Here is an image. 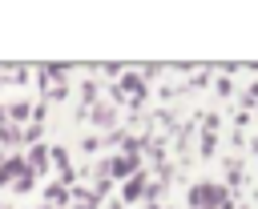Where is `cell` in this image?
<instances>
[{"instance_id":"1","label":"cell","mask_w":258,"mask_h":209,"mask_svg":"<svg viewBox=\"0 0 258 209\" xmlns=\"http://www.w3.org/2000/svg\"><path fill=\"white\" fill-rule=\"evenodd\" d=\"M24 169H28V161H24V157H16V153L0 157V189H12V185L24 177Z\"/></svg>"},{"instance_id":"2","label":"cell","mask_w":258,"mask_h":209,"mask_svg":"<svg viewBox=\"0 0 258 209\" xmlns=\"http://www.w3.org/2000/svg\"><path fill=\"white\" fill-rule=\"evenodd\" d=\"M189 201H194L198 209H218V205L226 201V193H222L218 185H198V189L189 193Z\"/></svg>"},{"instance_id":"3","label":"cell","mask_w":258,"mask_h":209,"mask_svg":"<svg viewBox=\"0 0 258 209\" xmlns=\"http://www.w3.org/2000/svg\"><path fill=\"white\" fill-rule=\"evenodd\" d=\"M48 157H52V153H48V149H44V145H32V149H28V157H24V161H28V169H32V173H36V177H40V173H44V169H48Z\"/></svg>"},{"instance_id":"4","label":"cell","mask_w":258,"mask_h":209,"mask_svg":"<svg viewBox=\"0 0 258 209\" xmlns=\"http://www.w3.org/2000/svg\"><path fill=\"white\" fill-rule=\"evenodd\" d=\"M69 197H73V193H69V185H64V181H56V185H48V189H44V205H48V209L64 205Z\"/></svg>"},{"instance_id":"5","label":"cell","mask_w":258,"mask_h":209,"mask_svg":"<svg viewBox=\"0 0 258 209\" xmlns=\"http://www.w3.org/2000/svg\"><path fill=\"white\" fill-rule=\"evenodd\" d=\"M141 189H145V173L129 177V181H125V201H137V197H141Z\"/></svg>"},{"instance_id":"6","label":"cell","mask_w":258,"mask_h":209,"mask_svg":"<svg viewBox=\"0 0 258 209\" xmlns=\"http://www.w3.org/2000/svg\"><path fill=\"white\" fill-rule=\"evenodd\" d=\"M24 117H28V100H12V104H8V121H12V125H20Z\"/></svg>"},{"instance_id":"7","label":"cell","mask_w":258,"mask_h":209,"mask_svg":"<svg viewBox=\"0 0 258 209\" xmlns=\"http://www.w3.org/2000/svg\"><path fill=\"white\" fill-rule=\"evenodd\" d=\"M32 185H36V173H32V169H24V177H20V181H16L12 189H16V193H28Z\"/></svg>"},{"instance_id":"8","label":"cell","mask_w":258,"mask_h":209,"mask_svg":"<svg viewBox=\"0 0 258 209\" xmlns=\"http://www.w3.org/2000/svg\"><path fill=\"white\" fill-rule=\"evenodd\" d=\"M93 121H97V125H113V109H105V104L93 109Z\"/></svg>"},{"instance_id":"9","label":"cell","mask_w":258,"mask_h":209,"mask_svg":"<svg viewBox=\"0 0 258 209\" xmlns=\"http://www.w3.org/2000/svg\"><path fill=\"white\" fill-rule=\"evenodd\" d=\"M0 209H12V205H8V201H0Z\"/></svg>"}]
</instances>
